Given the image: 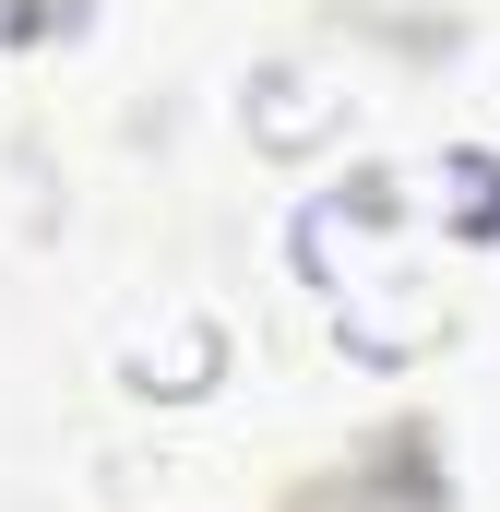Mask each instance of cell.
<instances>
[{
    "mask_svg": "<svg viewBox=\"0 0 500 512\" xmlns=\"http://www.w3.org/2000/svg\"><path fill=\"white\" fill-rule=\"evenodd\" d=\"M84 24V0H0V48L12 36H72Z\"/></svg>",
    "mask_w": 500,
    "mask_h": 512,
    "instance_id": "6da1fadb",
    "label": "cell"
}]
</instances>
